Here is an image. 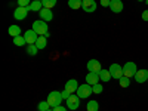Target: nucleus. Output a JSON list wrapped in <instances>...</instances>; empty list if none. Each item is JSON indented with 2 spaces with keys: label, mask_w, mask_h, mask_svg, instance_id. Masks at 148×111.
<instances>
[{
  "label": "nucleus",
  "mask_w": 148,
  "mask_h": 111,
  "mask_svg": "<svg viewBox=\"0 0 148 111\" xmlns=\"http://www.w3.org/2000/svg\"><path fill=\"white\" fill-rule=\"evenodd\" d=\"M62 95H61V92H58V90H53V92H51L47 95V104L51 105V108H55V107H58V105H61V102H62Z\"/></svg>",
  "instance_id": "1"
},
{
  "label": "nucleus",
  "mask_w": 148,
  "mask_h": 111,
  "mask_svg": "<svg viewBox=\"0 0 148 111\" xmlns=\"http://www.w3.org/2000/svg\"><path fill=\"white\" fill-rule=\"evenodd\" d=\"M33 30L39 34V36H49V33H47V24H46V21H43V19H39V21H34L33 22Z\"/></svg>",
  "instance_id": "2"
},
{
  "label": "nucleus",
  "mask_w": 148,
  "mask_h": 111,
  "mask_svg": "<svg viewBox=\"0 0 148 111\" xmlns=\"http://www.w3.org/2000/svg\"><path fill=\"white\" fill-rule=\"evenodd\" d=\"M136 71H138V67H136V64H135V62H126L125 65H123V76L127 77V79L135 77Z\"/></svg>",
  "instance_id": "3"
},
{
  "label": "nucleus",
  "mask_w": 148,
  "mask_h": 111,
  "mask_svg": "<svg viewBox=\"0 0 148 111\" xmlns=\"http://www.w3.org/2000/svg\"><path fill=\"white\" fill-rule=\"evenodd\" d=\"M76 93L79 95L80 99H86V98H89V96L93 93V92H92V86L88 84V83H86V84H80Z\"/></svg>",
  "instance_id": "4"
},
{
  "label": "nucleus",
  "mask_w": 148,
  "mask_h": 111,
  "mask_svg": "<svg viewBox=\"0 0 148 111\" xmlns=\"http://www.w3.org/2000/svg\"><path fill=\"white\" fill-rule=\"evenodd\" d=\"M110 74H111V77L116 79V80H120L123 77V67L119 65V64H111L110 65Z\"/></svg>",
  "instance_id": "5"
},
{
  "label": "nucleus",
  "mask_w": 148,
  "mask_h": 111,
  "mask_svg": "<svg viewBox=\"0 0 148 111\" xmlns=\"http://www.w3.org/2000/svg\"><path fill=\"white\" fill-rule=\"evenodd\" d=\"M67 105H68V110H77L79 107H80V98H79V95L76 93H71L70 95V98L67 99Z\"/></svg>",
  "instance_id": "6"
},
{
  "label": "nucleus",
  "mask_w": 148,
  "mask_h": 111,
  "mask_svg": "<svg viewBox=\"0 0 148 111\" xmlns=\"http://www.w3.org/2000/svg\"><path fill=\"white\" fill-rule=\"evenodd\" d=\"M28 15V9L27 8H22V6H18L14 12V18L16 21H22V19H25Z\"/></svg>",
  "instance_id": "7"
},
{
  "label": "nucleus",
  "mask_w": 148,
  "mask_h": 111,
  "mask_svg": "<svg viewBox=\"0 0 148 111\" xmlns=\"http://www.w3.org/2000/svg\"><path fill=\"white\" fill-rule=\"evenodd\" d=\"M24 37H25V40H27V45H36L37 39H39V34L34 30H27L24 33Z\"/></svg>",
  "instance_id": "8"
},
{
  "label": "nucleus",
  "mask_w": 148,
  "mask_h": 111,
  "mask_svg": "<svg viewBox=\"0 0 148 111\" xmlns=\"http://www.w3.org/2000/svg\"><path fill=\"white\" fill-rule=\"evenodd\" d=\"M82 9L84 12H88V14H92V12L96 10V2H95V0H83Z\"/></svg>",
  "instance_id": "9"
},
{
  "label": "nucleus",
  "mask_w": 148,
  "mask_h": 111,
  "mask_svg": "<svg viewBox=\"0 0 148 111\" xmlns=\"http://www.w3.org/2000/svg\"><path fill=\"white\" fill-rule=\"evenodd\" d=\"M88 70L90 71V73H99L101 70H102V67H101V64H99V61H96V59H90V61H88Z\"/></svg>",
  "instance_id": "10"
},
{
  "label": "nucleus",
  "mask_w": 148,
  "mask_h": 111,
  "mask_svg": "<svg viewBox=\"0 0 148 111\" xmlns=\"http://www.w3.org/2000/svg\"><path fill=\"white\" fill-rule=\"evenodd\" d=\"M99 73H88V76H86V83L88 84H90V86H93V84H96V83H99Z\"/></svg>",
  "instance_id": "11"
},
{
  "label": "nucleus",
  "mask_w": 148,
  "mask_h": 111,
  "mask_svg": "<svg viewBox=\"0 0 148 111\" xmlns=\"http://www.w3.org/2000/svg\"><path fill=\"white\" fill-rule=\"evenodd\" d=\"M110 9H111V12H114V14H120V12L123 10V2L121 0H111Z\"/></svg>",
  "instance_id": "12"
},
{
  "label": "nucleus",
  "mask_w": 148,
  "mask_h": 111,
  "mask_svg": "<svg viewBox=\"0 0 148 111\" xmlns=\"http://www.w3.org/2000/svg\"><path fill=\"white\" fill-rule=\"evenodd\" d=\"M135 80L138 83H145L148 80V70H138L135 74Z\"/></svg>",
  "instance_id": "13"
},
{
  "label": "nucleus",
  "mask_w": 148,
  "mask_h": 111,
  "mask_svg": "<svg viewBox=\"0 0 148 111\" xmlns=\"http://www.w3.org/2000/svg\"><path fill=\"white\" fill-rule=\"evenodd\" d=\"M39 15H40V19H43V21H52V18H53V14H52V9H47V8H43L40 12H39Z\"/></svg>",
  "instance_id": "14"
},
{
  "label": "nucleus",
  "mask_w": 148,
  "mask_h": 111,
  "mask_svg": "<svg viewBox=\"0 0 148 111\" xmlns=\"http://www.w3.org/2000/svg\"><path fill=\"white\" fill-rule=\"evenodd\" d=\"M77 89H79V83H77L76 79H71V80H68V82L65 83V90H68L70 93L77 92Z\"/></svg>",
  "instance_id": "15"
},
{
  "label": "nucleus",
  "mask_w": 148,
  "mask_h": 111,
  "mask_svg": "<svg viewBox=\"0 0 148 111\" xmlns=\"http://www.w3.org/2000/svg\"><path fill=\"white\" fill-rule=\"evenodd\" d=\"M28 12H40L43 9V3H42V0H33V2L28 5Z\"/></svg>",
  "instance_id": "16"
},
{
  "label": "nucleus",
  "mask_w": 148,
  "mask_h": 111,
  "mask_svg": "<svg viewBox=\"0 0 148 111\" xmlns=\"http://www.w3.org/2000/svg\"><path fill=\"white\" fill-rule=\"evenodd\" d=\"M36 46L39 47V51H40V49H45V47L47 46L46 36H39V39H37V42H36Z\"/></svg>",
  "instance_id": "17"
},
{
  "label": "nucleus",
  "mask_w": 148,
  "mask_h": 111,
  "mask_svg": "<svg viewBox=\"0 0 148 111\" xmlns=\"http://www.w3.org/2000/svg\"><path fill=\"white\" fill-rule=\"evenodd\" d=\"M99 79L102 80V82H110L111 79V74H110V70H101L99 71Z\"/></svg>",
  "instance_id": "18"
},
{
  "label": "nucleus",
  "mask_w": 148,
  "mask_h": 111,
  "mask_svg": "<svg viewBox=\"0 0 148 111\" xmlns=\"http://www.w3.org/2000/svg\"><path fill=\"white\" fill-rule=\"evenodd\" d=\"M8 33H9V36H12V37H16V36H21V28H19L18 25H10L9 30H8Z\"/></svg>",
  "instance_id": "19"
},
{
  "label": "nucleus",
  "mask_w": 148,
  "mask_h": 111,
  "mask_svg": "<svg viewBox=\"0 0 148 111\" xmlns=\"http://www.w3.org/2000/svg\"><path fill=\"white\" fill-rule=\"evenodd\" d=\"M68 6L71 9H80L83 6V0H68Z\"/></svg>",
  "instance_id": "20"
},
{
  "label": "nucleus",
  "mask_w": 148,
  "mask_h": 111,
  "mask_svg": "<svg viewBox=\"0 0 148 111\" xmlns=\"http://www.w3.org/2000/svg\"><path fill=\"white\" fill-rule=\"evenodd\" d=\"M14 45H15V46H24V45H27L25 37H24V36H16V37H14Z\"/></svg>",
  "instance_id": "21"
},
{
  "label": "nucleus",
  "mask_w": 148,
  "mask_h": 111,
  "mask_svg": "<svg viewBox=\"0 0 148 111\" xmlns=\"http://www.w3.org/2000/svg\"><path fill=\"white\" fill-rule=\"evenodd\" d=\"M37 52H39V47H37L36 45H27V53H28V55L36 56Z\"/></svg>",
  "instance_id": "22"
},
{
  "label": "nucleus",
  "mask_w": 148,
  "mask_h": 111,
  "mask_svg": "<svg viewBox=\"0 0 148 111\" xmlns=\"http://www.w3.org/2000/svg\"><path fill=\"white\" fill-rule=\"evenodd\" d=\"M86 108H88V111H98L99 105H98L96 101H89L88 104H86Z\"/></svg>",
  "instance_id": "23"
},
{
  "label": "nucleus",
  "mask_w": 148,
  "mask_h": 111,
  "mask_svg": "<svg viewBox=\"0 0 148 111\" xmlns=\"http://www.w3.org/2000/svg\"><path fill=\"white\" fill-rule=\"evenodd\" d=\"M42 3H43V8L52 9L56 6V0H42Z\"/></svg>",
  "instance_id": "24"
},
{
  "label": "nucleus",
  "mask_w": 148,
  "mask_h": 111,
  "mask_svg": "<svg viewBox=\"0 0 148 111\" xmlns=\"http://www.w3.org/2000/svg\"><path fill=\"white\" fill-rule=\"evenodd\" d=\"M102 90H104V88H102V84H101V83H96V84H93V86H92V92H93V93H96V95L102 93Z\"/></svg>",
  "instance_id": "25"
},
{
  "label": "nucleus",
  "mask_w": 148,
  "mask_h": 111,
  "mask_svg": "<svg viewBox=\"0 0 148 111\" xmlns=\"http://www.w3.org/2000/svg\"><path fill=\"white\" fill-rule=\"evenodd\" d=\"M119 83H120L121 88H129V84H130V79H127V77L123 76V77L119 80Z\"/></svg>",
  "instance_id": "26"
},
{
  "label": "nucleus",
  "mask_w": 148,
  "mask_h": 111,
  "mask_svg": "<svg viewBox=\"0 0 148 111\" xmlns=\"http://www.w3.org/2000/svg\"><path fill=\"white\" fill-rule=\"evenodd\" d=\"M49 108H51V105L47 104V101H42L39 105H37V110H39V111H46Z\"/></svg>",
  "instance_id": "27"
},
{
  "label": "nucleus",
  "mask_w": 148,
  "mask_h": 111,
  "mask_svg": "<svg viewBox=\"0 0 148 111\" xmlns=\"http://www.w3.org/2000/svg\"><path fill=\"white\" fill-rule=\"evenodd\" d=\"M30 3H31V0H18V5L22 8H28Z\"/></svg>",
  "instance_id": "28"
},
{
  "label": "nucleus",
  "mask_w": 148,
  "mask_h": 111,
  "mask_svg": "<svg viewBox=\"0 0 148 111\" xmlns=\"http://www.w3.org/2000/svg\"><path fill=\"white\" fill-rule=\"evenodd\" d=\"M61 95H62V98H64V99H68L71 93H70L68 90H62V92H61Z\"/></svg>",
  "instance_id": "29"
},
{
  "label": "nucleus",
  "mask_w": 148,
  "mask_h": 111,
  "mask_svg": "<svg viewBox=\"0 0 148 111\" xmlns=\"http://www.w3.org/2000/svg\"><path fill=\"white\" fill-rule=\"evenodd\" d=\"M53 111H67V108H65V107H62V105H58V107H55V108H53Z\"/></svg>",
  "instance_id": "30"
},
{
  "label": "nucleus",
  "mask_w": 148,
  "mask_h": 111,
  "mask_svg": "<svg viewBox=\"0 0 148 111\" xmlns=\"http://www.w3.org/2000/svg\"><path fill=\"white\" fill-rule=\"evenodd\" d=\"M110 2H111V0H101V5L104 6V8H110Z\"/></svg>",
  "instance_id": "31"
},
{
  "label": "nucleus",
  "mask_w": 148,
  "mask_h": 111,
  "mask_svg": "<svg viewBox=\"0 0 148 111\" xmlns=\"http://www.w3.org/2000/svg\"><path fill=\"white\" fill-rule=\"evenodd\" d=\"M142 19H144V21H148V9L142 12Z\"/></svg>",
  "instance_id": "32"
},
{
  "label": "nucleus",
  "mask_w": 148,
  "mask_h": 111,
  "mask_svg": "<svg viewBox=\"0 0 148 111\" xmlns=\"http://www.w3.org/2000/svg\"><path fill=\"white\" fill-rule=\"evenodd\" d=\"M46 111H53V108H49V110H46Z\"/></svg>",
  "instance_id": "33"
},
{
  "label": "nucleus",
  "mask_w": 148,
  "mask_h": 111,
  "mask_svg": "<svg viewBox=\"0 0 148 111\" xmlns=\"http://www.w3.org/2000/svg\"><path fill=\"white\" fill-rule=\"evenodd\" d=\"M138 2H145V0H138Z\"/></svg>",
  "instance_id": "34"
},
{
  "label": "nucleus",
  "mask_w": 148,
  "mask_h": 111,
  "mask_svg": "<svg viewBox=\"0 0 148 111\" xmlns=\"http://www.w3.org/2000/svg\"><path fill=\"white\" fill-rule=\"evenodd\" d=\"M145 3H147V5H148V0H145Z\"/></svg>",
  "instance_id": "35"
},
{
  "label": "nucleus",
  "mask_w": 148,
  "mask_h": 111,
  "mask_svg": "<svg viewBox=\"0 0 148 111\" xmlns=\"http://www.w3.org/2000/svg\"><path fill=\"white\" fill-rule=\"evenodd\" d=\"M147 83H148V80H147Z\"/></svg>",
  "instance_id": "36"
}]
</instances>
